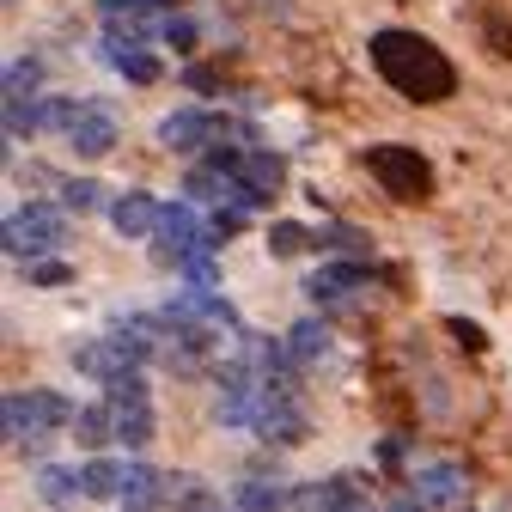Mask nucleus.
<instances>
[{"label":"nucleus","mask_w":512,"mask_h":512,"mask_svg":"<svg viewBox=\"0 0 512 512\" xmlns=\"http://www.w3.org/2000/svg\"><path fill=\"white\" fill-rule=\"evenodd\" d=\"M372 74L409 104H445L458 92V61L421 31H372Z\"/></svg>","instance_id":"nucleus-1"},{"label":"nucleus","mask_w":512,"mask_h":512,"mask_svg":"<svg viewBox=\"0 0 512 512\" xmlns=\"http://www.w3.org/2000/svg\"><path fill=\"white\" fill-rule=\"evenodd\" d=\"M360 165L372 171V183L384 189V196H391V202H403V208H421V202L433 196V165H427L415 147L378 141V147H366V153H360Z\"/></svg>","instance_id":"nucleus-2"},{"label":"nucleus","mask_w":512,"mask_h":512,"mask_svg":"<svg viewBox=\"0 0 512 512\" xmlns=\"http://www.w3.org/2000/svg\"><path fill=\"white\" fill-rule=\"evenodd\" d=\"M74 421V409H68V397H55V391H13L7 397V439L19 445H43L55 427H68Z\"/></svg>","instance_id":"nucleus-3"},{"label":"nucleus","mask_w":512,"mask_h":512,"mask_svg":"<svg viewBox=\"0 0 512 512\" xmlns=\"http://www.w3.org/2000/svg\"><path fill=\"white\" fill-rule=\"evenodd\" d=\"M61 238H68V220H61V208H49V202H25V208L7 214V250L13 256L61 250Z\"/></svg>","instance_id":"nucleus-4"},{"label":"nucleus","mask_w":512,"mask_h":512,"mask_svg":"<svg viewBox=\"0 0 512 512\" xmlns=\"http://www.w3.org/2000/svg\"><path fill=\"white\" fill-rule=\"evenodd\" d=\"M104 403H110V421H116L122 445H147L153 439V403H147V378L141 372L104 384Z\"/></svg>","instance_id":"nucleus-5"},{"label":"nucleus","mask_w":512,"mask_h":512,"mask_svg":"<svg viewBox=\"0 0 512 512\" xmlns=\"http://www.w3.org/2000/svg\"><path fill=\"white\" fill-rule=\"evenodd\" d=\"M250 427L263 433L269 445H299V439H305V409H299V397H293L287 378H269V384H263V397H256V421H250Z\"/></svg>","instance_id":"nucleus-6"},{"label":"nucleus","mask_w":512,"mask_h":512,"mask_svg":"<svg viewBox=\"0 0 512 512\" xmlns=\"http://www.w3.org/2000/svg\"><path fill=\"white\" fill-rule=\"evenodd\" d=\"M214 244V232H202V220H196V208H183V202H171L165 214H159V244H153V256L165 269H177L183 256H196V250H208Z\"/></svg>","instance_id":"nucleus-7"},{"label":"nucleus","mask_w":512,"mask_h":512,"mask_svg":"<svg viewBox=\"0 0 512 512\" xmlns=\"http://www.w3.org/2000/svg\"><path fill=\"white\" fill-rule=\"evenodd\" d=\"M159 141L177 147V153H208L220 141V110H177V116H165Z\"/></svg>","instance_id":"nucleus-8"},{"label":"nucleus","mask_w":512,"mask_h":512,"mask_svg":"<svg viewBox=\"0 0 512 512\" xmlns=\"http://www.w3.org/2000/svg\"><path fill=\"white\" fill-rule=\"evenodd\" d=\"M159 202L147 196V189H122V196L110 202V226L122 232V238H147V232H159Z\"/></svg>","instance_id":"nucleus-9"},{"label":"nucleus","mask_w":512,"mask_h":512,"mask_svg":"<svg viewBox=\"0 0 512 512\" xmlns=\"http://www.w3.org/2000/svg\"><path fill=\"white\" fill-rule=\"evenodd\" d=\"M98 19H104V37H147L153 31V0H92Z\"/></svg>","instance_id":"nucleus-10"},{"label":"nucleus","mask_w":512,"mask_h":512,"mask_svg":"<svg viewBox=\"0 0 512 512\" xmlns=\"http://www.w3.org/2000/svg\"><path fill=\"white\" fill-rule=\"evenodd\" d=\"M68 141H74V153H80V159H104V153L116 147V122H110V110H104V104H86Z\"/></svg>","instance_id":"nucleus-11"},{"label":"nucleus","mask_w":512,"mask_h":512,"mask_svg":"<svg viewBox=\"0 0 512 512\" xmlns=\"http://www.w3.org/2000/svg\"><path fill=\"white\" fill-rule=\"evenodd\" d=\"M464 470L458 464H427V470H415V500H427V506H458L464 500Z\"/></svg>","instance_id":"nucleus-12"},{"label":"nucleus","mask_w":512,"mask_h":512,"mask_svg":"<svg viewBox=\"0 0 512 512\" xmlns=\"http://www.w3.org/2000/svg\"><path fill=\"white\" fill-rule=\"evenodd\" d=\"M104 55H110V68H122L135 86H153V80H159V61H153L141 43H128V37H104Z\"/></svg>","instance_id":"nucleus-13"},{"label":"nucleus","mask_w":512,"mask_h":512,"mask_svg":"<svg viewBox=\"0 0 512 512\" xmlns=\"http://www.w3.org/2000/svg\"><path fill=\"white\" fill-rule=\"evenodd\" d=\"M80 476H86V494L92 500H122V488H128V464H110V458L86 464Z\"/></svg>","instance_id":"nucleus-14"},{"label":"nucleus","mask_w":512,"mask_h":512,"mask_svg":"<svg viewBox=\"0 0 512 512\" xmlns=\"http://www.w3.org/2000/svg\"><path fill=\"white\" fill-rule=\"evenodd\" d=\"M287 354H293V366L324 360V354H330V330H324V324H299V330L287 336Z\"/></svg>","instance_id":"nucleus-15"},{"label":"nucleus","mask_w":512,"mask_h":512,"mask_svg":"<svg viewBox=\"0 0 512 512\" xmlns=\"http://www.w3.org/2000/svg\"><path fill=\"white\" fill-rule=\"evenodd\" d=\"M37 494L49 506H68V500L86 494V476H74V470H37Z\"/></svg>","instance_id":"nucleus-16"},{"label":"nucleus","mask_w":512,"mask_h":512,"mask_svg":"<svg viewBox=\"0 0 512 512\" xmlns=\"http://www.w3.org/2000/svg\"><path fill=\"white\" fill-rule=\"evenodd\" d=\"M74 439H80V445H104V439H116L110 403H92V409H80V415H74Z\"/></svg>","instance_id":"nucleus-17"},{"label":"nucleus","mask_w":512,"mask_h":512,"mask_svg":"<svg viewBox=\"0 0 512 512\" xmlns=\"http://www.w3.org/2000/svg\"><path fill=\"white\" fill-rule=\"evenodd\" d=\"M476 25H482V43H488L500 61H512V19H506L500 7H482V13H476Z\"/></svg>","instance_id":"nucleus-18"},{"label":"nucleus","mask_w":512,"mask_h":512,"mask_svg":"<svg viewBox=\"0 0 512 512\" xmlns=\"http://www.w3.org/2000/svg\"><path fill=\"white\" fill-rule=\"evenodd\" d=\"M275 506H287V488H269V482H244V488L232 494V512H275Z\"/></svg>","instance_id":"nucleus-19"},{"label":"nucleus","mask_w":512,"mask_h":512,"mask_svg":"<svg viewBox=\"0 0 512 512\" xmlns=\"http://www.w3.org/2000/svg\"><path fill=\"white\" fill-rule=\"evenodd\" d=\"M317 250H342V256H372V238L354 226H317Z\"/></svg>","instance_id":"nucleus-20"},{"label":"nucleus","mask_w":512,"mask_h":512,"mask_svg":"<svg viewBox=\"0 0 512 512\" xmlns=\"http://www.w3.org/2000/svg\"><path fill=\"white\" fill-rule=\"evenodd\" d=\"M317 244V232H305V226H293V220H281L275 232H269V250L275 256H293V250H311Z\"/></svg>","instance_id":"nucleus-21"},{"label":"nucleus","mask_w":512,"mask_h":512,"mask_svg":"<svg viewBox=\"0 0 512 512\" xmlns=\"http://www.w3.org/2000/svg\"><path fill=\"white\" fill-rule=\"evenodd\" d=\"M98 202H104V189H98L92 177H68V183H61V208H80V214H86V208H98Z\"/></svg>","instance_id":"nucleus-22"},{"label":"nucleus","mask_w":512,"mask_h":512,"mask_svg":"<svg viewBox=\"0 0 512 512\" xmlns=\"http://www.w3.org/2000/svg\"><path fill=\"white\" fill-rule=\"evenodd\" d=\"M159 31H165V43H171V49H196V19H189V13L159 19Z\"/></svg>","instance_id":"nucleus-23"},{"label":"nucleus","mask_w":512,"mask_h":512,"mask_svg":"<svg viewBox=\"0 0 512 512\" xmlns=\"http://www.w3.org/2000/svg\"><path fill=\"white\" fill-rule=\"evenodd\" d=\"M183 80L196 86V92H226V86H232V80H226L220 68H183Z\"/></svg>","instance_id":"nucleus-24"},{"label":"nucleus","mask_w":512,"mask_h":512,"mask_svg":"<svg viewBox=\"0 0 512 512\" xmlns=\"http://www.w3.org/2000/svg\"><path fill=\"white\" fill-rule=\"evenodd\" d=\"M445 330H452V336H458V342H464V348H476V354H482V348H488V336H482V330H476V324H464V317H452V324H445Z\"/></svg>","instance_id":"nucleus-25"},{"label":"nucleus","mask_w":512,"mask_h":512,"mask_svg":"<svg viewBox=\"0 0 512 512\" xmlns=\"http://www.w3.org/2000/svg\"><path fill=\"white\" fill-rule=\"evenodd\" d=\"M31 281L55 287V281H68V263H31Z\"/></svg>","instance_id":"nucleus-26"},{"label":"nucleus","mask_w":512,"mask_h":512,"mask_svg":"<svg viewBox=\"0 0 512 512\" xmlns=\"http://www.w3.org/2000/svg\"><path fill=\"white\" fill-rule=\"evenodd\" d=\"M378 458H384V470H397V464H403V439H384V452H378Z\"/></svg>","instance_id":"nucleus-27"},{"label":"nucleus","mask_w":512,"mask_h":512,"mask_svg":"<svg viewBox=\"0 0 512 512\" xmlns=\"http://www.w3.org/2000/svg\"><path fill=\"white\" fill-rule=\"evenodd\" d=\"M391 512H427V500H391Z\"/></svg>","instance_id":"nucleus-28"},{"label":"nucleus","mask_w":512,"mask_h":512,"mask_svg":"<svg viewBox=\"0 0 512 512\" xmlns=\"http://www.w3.org/2000/svg\"><path fill=\"white\" fill-rule=\"evenodd\" d=\"M159 7H171V13H183V0H159Z\"/></svg>","instance_id":"nucleus-29"}]
</instances>
